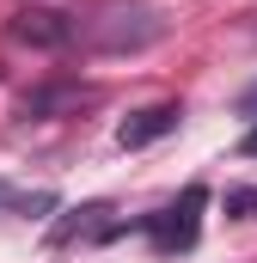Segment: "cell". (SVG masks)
Here are the masks:
<instances>
[{
  "mask_svg": "<svg viewBox=\"0 0 257 263\" xmlns=\"http://www.w3.org/2000/svg\"><path fill=\"white\" fill-rule=\"evenodd\" d=\"M159 37H166V12L153 0H104L80 25V43L98 55H135V49H153Z\"/></svg>",
  "mask_w": 257,
  "mask_h": 263,
  "instance_id": "cell-1",
  "label": "cell"
},
{
  "mask_svg": "<svg viewBox=\"0 0 257 263\" xmlns=\"http://www.w3.org/2000/svg\"><path fill=\"white\" fill-rule=\"evenodd\" d=\"M202 202H208V196H202V184H190V190L172 202L166 214H153V220H147V233H153V245H159L166 257L196 245V214H202Z\"/></svg>",
  "mask_w": 257,
  "mask_h": 263,
  "instance_id": "cell-2",
  "label": "cell"
},
{
  "mask_svg": "<svg viewBox=\"0 0 257 263\" xmlns=\"http://www.w3.org/2000/svg\"><path fill=\"white\" fill-rule=\"evenodd\" d=\"M6 31H12L19 43H31V49H67V43L80 37V25H74L67 12H49V6H19V12L6 18Z\"/></svg>",
  "mask_w": 257,
  "mask_h": 263,
  "instance_id": "cell-3",
  "label": "cell"
},
{
  "mask_svg": "<svg viewBox=\"0 0 257 263\" xmlns=\"http://www.w3.org/2000/svg\"><path fill=\"white\" fill-rule=\"evenodd\" d=\"M178 117H184L178 104H147V110H135V117L117 123V147H128V153H135V147H153L159 135L178 129Z\"/></svg>",
  "mask_w": 257,
  "mask_h": 263,
  "instance_id": "cell-4",
  "label": "cell"
},
{
  "mask_svg": "<svg viewBox=\"0 0 257 263\" xmlns=\"http://www.w3.org/2000/svg\"><path fill=\"white\" fill-rule=\"evenodd\" d=\"M257 208V190H233V196H227V214H251Z\"/></svg>",
  "mask_w": 257,
  "mask_h": 263,
  "instance_id": "cell-5",
  "label": "cell"
},
{
  "mask_svg": "<svg viewBox=\"0 0 257 263\" xmlns=\"http://www.w3.org/2000/svg\"><path fill=\"white\" fill-rule=\"evenodd\" d=\"M239 110H257V86H251V92H245V98H239Z\"/></svg>",
  "mask_w": 257,
  "mask_h": 263,
  "instance_id": "cell-6",
  "label": "cell"
},
{
  "mask_svg": "<svg viewBox=\"0 0 257 263\" xmlns=\"http://www.w3.org/2000/svg\"><path fill=\"white\" fill-rule=\"evenodd\" d=\"M239 153H257V129H251V135H245V141H239Z\"/></svg>",
  "mask_w": 257,
  "mask_h": 263,
  "instance_id": "cell-7",
  "label": "cell"
}]
</instances>
